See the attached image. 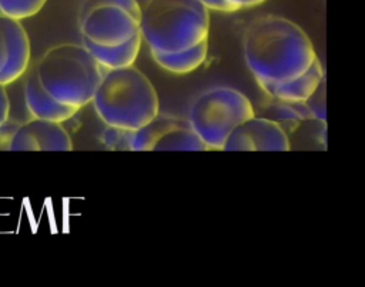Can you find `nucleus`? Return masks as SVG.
Returning a JSON list of instances; mask_svg holds the SVG:
<instances>
[{
  "instance_id": "9b49d317",
  "label": "nucleus",
  "mask_w": 365,
  "mask_h": 287,
  "mask_svg": "<svg viewBox=\"0 0 365 287\" xmlns=\"http://www.w3.org/2000/svg\"><path fill=\"white\" fill-rule=\"evenodd\" d=\"M324 77L325 76L321 61L317 57L301 76L282 83H259V86L271 97H275L281 101L298 103L305 101Z\"/></svg>"
},
{
  "instance_id": "5701e85b",
  "label": "nucleus",
  "mask_w": 365,
  "mask_h": 287,
  "mask_svg": "<svg viewBox=\"0 0 365 287\" xmlns=\"http://www.w3.org/2000/svg\"><path fill=\"white\" fill-rule=\"evenodd\" d=\"M224 1H227L232 7V10L237 11L240 9H248V7L258 6L265 0H224Z\"/></svg>"
},
{
  "instance_id": "f3484780",
  "label": "nucleus",
  "mask_w": 365,
  "mask_h": 287,
  "mask_svg": "<svg viewBox=\"0 0 365 287\" xmlns=\"http://www.w3.org/2000/svg\"><path fill=\"white\" fill-rule=\"evenodd\" d=\"M98 6H118L127 10L131 16H134L140 21V4L137 0H86L80 10V17H83L86 13H88L91 9Z\"/></svg>"
},
{
  "instance_id": "6e6552de",
  "label": "nucleus",
  "mask_w": 365,
  "mask_h": 287,
  "mask_svg": "<svg viewBox=\"0 0 365 287\" xmlns=\"http://www.w3.org/2000/svg\"><path fill=\"white\" fill-rule=\"evenodd\" d=\"M30 63V40L20 20L0 14V86L21 77Z\"/></svg>"
},
{
  "instance_id": "7ed1b4c3",
  "label": "nucleus",
  "mask_w": 365,
  "mask_h": 287,
  "mask_svg": "<svg viewBox=\"0 0 365 287\" xmlns=\"http://www.w3.org/2000/svg\"><path fill=\"white\" fill-rule=\"evenodd\" d=\"M210 13L200 0H148L140 7V34L151 51L173 53L208 39Z\"/></svg>"
},
{
  "instance_id": "ddd939ff",
  "label": "nucleus",
  "mask_w": 365,
  "mask_h": 287,
  "mask_svg": "<svg viewBox=\"0 0 365 287\" xmlns=\"http://www.w3.org/2000/svg\"><path fill=\"white\" fill-rule=\"evenodd\" d=\"M207 53H208V43L207 40H202L201 43L180 51H173V53L151 51V56L155 60V63L164 70L173 74H188L204 63V60L207 59Z\"/></svg>"
},
{
  "instance_id": "20e7f679",
  "label": "nucleus",
  "mask_w": 365,
  "mask_h": 287,
  "mask_svg": "<svg viewBox=\"0 0 365 287\" xmlns=\"http://www.w3.org/2000/svg\"><path fill=\"white\" fill-rule=\"evenodd\" d=\"M43 89L58 103L81 109L88 104L104 74L83 44L63 43L48 49L34 67Z\"/></svg>"
},
{
  "instance_id": "4be33fe9",
  "label": "nucleus",
  "mask_w": 365,
  "mask_h": 287,
  "mask_svg": "<svg viewBox=\"0 0 365 287\" xmlns=\"http://www.w3.org/2000/svg\"><path fill=\"white\" fill-rule=\"evenodd\" d=\"M208 10H218V11H234L232 7L224 0H200Z\"/></svg>"
},
{
  "instance_id": "2eb2a0df",
  "label": "nucleus",
  "mask_w": 365,
  "mask_h": 287,
  "mask_svg": "<svg viewBox=\"0 0 365 287\" xmlns=\"http://www.w3.org/2000/svg\"><path fill=\"white\" fill-rule=\"evenodd\" d=\"M165 150H190V151H204L207 150L202 140L191 130L187 121L177 124L164 133L157 143L153 146L151 151H165Z\"/></svg>"
},
{
  "instance_id": "4468645a",
  "label": "nucleus",
  "mask_w": 365,
  "mask_h": 287,
  "mask_svg": "<svg viewBox=\"0 0 365 287\" xmlns=\"http://www.w3.org/2000/svg\"><path fill=\"white\" fill-rule=\"evenodd\" d=\"M180 123H182V120L158 113L151 121L130 133V150L151 151L157 140Z\"/></svg>"
},
{
  "instance_id": "423d86ee",
  "label": "nucleus",
  "mask_w": 365,
  "mask_h": 287,
  "mask_svg": "<svg viewBox=\"0 0 365 287\" xmlns=\"http://www.w3.org/2000/svg\"><path fill=\"white\" fill-rule=\"evenodd\" d=\"M81 37L100 46H118L140 33V21L118 6H98L80 17Z\"/></svg>"
},
{
  "instance_id": "39448f33",
  "label": "nucleus",
  "mask_w": 365,
  "mask_h": 287,
  "mask_svg": "<svg viewBox=\"0 0 365 287\" xmlns=\"http://www.w3.org/2000/svg\"><path fill=\"white\" fill-rule=\"evenodd\" d=\"M254 116V107L245 94L228 86H215L195 97L187 123L207 150H222L230 133Z\"/></svg>"
},
{
  "instance_id": "9d476101",
  "label": "nucleus",
  "mask_w": 365,
  "mask_h": 287,
  "mask_svg": "<svg viewBox=\"0 0 365 287\" xmlns=\"http://www.w3.org/2000/svg\"><path fill=\"white\" fill-rule=\"evenodd\" d=\"M24 101L29 113L34 119H43L57 123L70 120L78 110L54 100L40 84L34 69L24 81Z\"/></svg>"
},
{
  "instance_id": "a211bd4d",
  "label": "nucleus",
  "mask_w": 365,
  "mask_h": 287,
  "mask_svg": "<svg viewBox=\"0 0 365 287\" xmlns=\"http://www.w3.org/2000/svg\"><path fill=\"white\" fill-rule=\"evenodd\" d=\"M304 103L314 119L325 121V77L319 81L314 93Z\"/></svg>"
},
{
  "instance_id": "6ab92c4d",
  "label": "nucleus",
  "mask_w": 365,
  "mask_h": 287,
  "mask_svg": "<svg viewBox=\"0 0 365 287\" xmlns=\"http://www.w3.org/2000/svg\"><path fill=\"white\" fill-rule=\"evenodd\" d=\"M130 133L131 130H123L107 126L103 131V143L114 150H130Z\"/></svg>"
},
{
  "instance_id": "f257e3e1",
  "label": "nucleus",
  "mask_w": 365,
  "mask_h": 287,
  "mask_svg": "<svg viewBox=\"0 0 365 287\" xmlns=\"http://www.w3.org/2000/svg\"><path fill=\"white\" fill-rule=\"evenodd\" d=\"M247 67L258 83L301 76L317 59L308 34L287 17L265 14L250 23L242 39Z\"/></svg>"
},
{
  "instance_id": "412c9836",
  "label": "nucleus",
  "mask_w": 365,
  "mask_h": 287,
  "mask_svg": "<svg viewBox=\"0 0 365 287\" xmlns=\"http://www.w3.org/2000/svg\"><path fill=\"white\" fill-rule=\"evenodd\" d=\"M10 116V100L4 86H0V124Z\"/></svg>"
},
{
  "instance_id": "aec40b11",
  "label": "nucleus",
  "mask_w": 365,
  "mask_h": 287,
  "mask_svg": "<svg viewBox=\"0 0 365 287\" xmlns=\"http://www.w3.org/2000/svg\"><path fill=\"white\" fill-rule=\"evenodd\" d=\"M19 124L20 123L17 120H13L10 117L0 124V151H9L11 139H13Z\"/></svg>"
},
{
  "instance_id": "0eeeda50",
  "label": "nucleus",
  "mask_w": 365,
  "mask_h": 287,
  "mask_svg": "<svg viewBox=\"0 0 365 287\" xmlns=\"http://www.w3.org/2000/svg\"><path fill=\"white\" fill-rule=\"evenodd\" d=\"M285 129L271 119L251 117L240 123L227 137L224 151H288Z\"/></svg>"
},
{
  "instance_id": "f8f14e48",
  "label": "nucleus",
  "mask_w": 365,
  "mask_h": 287,
  "mask_svg": "<svg viewBox=\"0 0 365 287\" xmlns=\"http://www.w3.org/2000/svg\"><path fill=\"white\" fill-rule=\"evenodd\" d=\"M141 40V34L138 33L118 46H100L83 37V46L104 70H113L133 66L138 56Z\"/></svg>"
},
{
  "instance_id": "dca6fc26",
  "label": "nucleus",
  "mask_w": 365,
  "mask_h": 287,
  "mask_svg": "<svg viewBox=\"0 0 365 287\" xmlns=\"http://www.w3.org/2000/svg\"><path fill=\"white\" fill-rule=\"evenodd\" d=\"M47 0H0V14L23 20L37 14Z\"/></svg>"
},
{
  "instance_id": "f03ea898",
  "label": "nucleus",
  "mask_w": 365,
  "mask_h": 287,
  "mask_svg": "<svg viewBox=\"0 0 365 287\" xmlns=\"http://www.w3.org/2000/svg\"><path fill=\"white\" fill-rule=\"evenodd\" d=\"M91 103L106 126L131 131L160 113L153 83L134 66L106 70Z\"/></svg>"
},
{
  "instance_id": "1a4fd4ad",
  "label": "nucleus",
  "mask_w": 365,
  "mask_h": 287,
  "mask_svg": "<svg viewBox=\"0 0 365 287\" xmlns=\"http://www.w3.org/2000/svg\"><path fill=\"white\" fill-rule=\"evenodd\" d=\"M71 139L61 123L34 119L19 124L9 151H70Z\"/></svg>"
}]
</instances>
